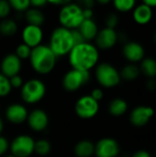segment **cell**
I'll list each match as a JSON object with an SVG mask.
<instances>
[{"instance_id":"1","label":"cell","mask_w":156,"mask_h":157,"mask_svg":"<svg viewBox=\"0 0 156 157\" xmlns=\"http://www.w3.org/2000/svg\"><path fill=\"white\" fill-rule=\"evenodd\" d=\"M99 53L96 46L88 42L75 45L69 53V62L73 69L89 72L97 65Z\"/></svg>"},{"instance_id":"2","label":"cell","mask_w":156,"mask_h":157,"mask_svg":"<svg viewBox=\"0 0 156 157\" xmlns=\"http://www.w3.org/2000/svg\"><path fill=\"white\" fill-rule=\"evenodd\" d=\"M56 55L49 46L40 44L31 50L29 61L36 73L40 75H47L53 70L56 64Z\"/></svg>"},{"instance_id":"3","label":"cell","mask_w":156,"mask_h":157,"mask_svg":"<svg viewBox=\"0 0 156 157\" xmlns=\"http://www.w3.org/2000/svg\"><path fill=\"white\" fill-rule=\"evenodd\" d=\"M74 46L72 30L63 27H58L51 32L49 47L56 57L69 54Z\"/></svg>"},{"instance_id":"4","label":"cell","mask_w":156,"mask_h":157,"mask_svg":"<svg viewBox=\"0 0 156 157\" xmlns=\"http://www.w3.org/2000/svg\"><path fill=\"white\" fill-rule=\"evenodd\" d=\"M59 21L62 27L70 30L78 29L84 21L83 7L74 3H67L62 6L59 12Z\"/></svg>"},{"instance_id":"5","label":"cell","mask_w":156,"mask_h":157,"mask_svg":"<svg viewBox=\"0 0 156 157\" xmlns=\"http://www.w3.org/2000/svg\"><path fill=\"white\" fill-rule=\"evenodd\" d=\"M46 93L44 83L39 79H30L23 84L20 90L21 98L27 104H35L40 101Z\"/></svg>"},{"instance_id":"6","label":"cell","mask_w":156,"mask_h":157,"mask_svg":"<svg viewBox=\"0 0 156 157\" xmlns=\"http://www.w3.org/2000/svg\"><path fill=\"white\" fill-rule=\"evenodd\" d=\"M96 78L104 87H114L120 82V75L118 70L108 63L97 65L96 69Z\"/></svg>"},{"instance_id":"7","label":"cell","mask_w":156,"mask_h":157,"mask_svg":"<svg viewBox=\"0 0 156 157\" xmlns=\"http://www.w3.org/2000/svg\"><path fill=\"white\" fill-rule=\"evenodd\" d=\"M89 72L72 69L64 75L63 78V86L65 90L74 92L86 85L89 81Z\"/></svg>"},{"instance_id":"8","label":"cell","mask_w":156,"mask_h":157,"mask_svg":"<svg viewBox=\"0 0 156 157\" xmlns=\"http://www.w3.org/2000/svg\"><path fill=\"white\" fill-rule=\"evenodd\" d=\"M35 141L32 137L22 134L18 135L12 141L9 148L11 155L16 157H29L34 152Z\"/></svg>"},{"instance_id":"9","label":"cell","mask_w":156,"mask_h":157,"mask_svg":"<svg viewBox=\"0 0 156 157\" xmlns=\"http://www.w3.org/2000/svg\"><path fill=\"white\" fill-rule=\"evenodd\" d=\"M74 109L79 118L88 120L94 118L97 114L99 110V104L90 96L86 95L76 101Z\"/></svg>"},{"instance_id":"10","label":"cell","mask_w":156,"mask_h":157,"mask_svg":"<svg viewBox=\"0 0 156 157\" xmlns=\"http://www.w3.org/2000/svg\"><path fill=\"white\" fill-rule=\"evenodd\" d=\"M120 153V145L112 138H103L95 145L97 157H117Z\"/></svg>"},{"instance_id":"11","label":"cell","mask_w":156,"mask_h":157,"mask_svg":"<svg viewBox=\"0 0 156 157\" xmlns=\"http://www.w3.org/2000/svg\"><path fill=\"white\" fill-rule=\"evenodd\" d=\"M42 37H43V32L41 28L39 26L28 24L22 30L23 43L28 45L31 49L40 45Z\"/></svg>"},{"instance_id":"12","label":"cell","mask_w":156,"mask_h":157,"mask_svg":"<svg viewBox=\"0 0 156 157\" xmlns=\"http://www.w3.org/2000/svg\"><path fill=\"white\" fill-rule=\"evenodd\" d=\"M154 114V110L151 107L140 106L135 108L131 113V122L135 127H143L146 125Z\"/></svg>"},{"instance_id":"13","label":"cell","mask_w":156,"mask_h":157,"mask_svg":"<svg viewBox=\"0 0 156 157\" xmlns=\"http://www.w3.org/2000/svg\"><path fill=\"white\" fill-rule=\"evenodd\" d=\"M20 69L21 60H19L16 54L10 53L3 58L1 62V72L7 78L17 75Z\"/></svg>"},{"instance_id":"14","label":"cell","mask_w":156,"mask_h":157,"mask_svg":"<svg viewBox=\"0 0 156 157\" xmlns=\"http://www.w3.org/2000/svg\"><path fill=\"white\" fill-rule=\"evenodd\" d=\"M27 121L29 128L35 132L44 131L49 124V118L47 113L40 109L32 110L29 114Z\"/></svg>"},{"instance_id":"15","label":"cell","mask_w":156,"mask_h":157,"mask_svg":"<svg viewBox=\"0 0 156 157\" xmlns=\"http://www.w3.org/2000/svg\"><path fill=\"white\" fill-rule=\"evenodd\" d=\"M29 116L27 109L21 104H12L6 109V118L14 124H20L27 121Z\"/></svg>"},{"instance_id":"16","label":"cell","mask_w":156,"mask_h":157,"mask_svg":"<svg viewBox=\"0 0 156 157\" xmlns=\"http://www.w3.org/2000/svg\"><path fill=\"white\" fill-rule=\"evenodd\" d=\"M97 44L101 49H110L118 41V34L115 29L105 28L98 31L96 37Z\"/></svg>"},{"instance_id":"17","label":"cell","mask_w":156,"mask_h":157,"mask_svg":"<svg viewBox=\"0 0 156 157\" xmlns=\"http://www.w3.org/2000/svg\"><path fill=\"white\" fill-rule=\"evenodd\" d=\"M123 55L130 62L136 63L143 60L144 57V49L143 47L135 41H131L125 43L123 47Z\"/></svg>"},{"instance_id":"18","label":"cell","mask_w":156,"mask_h":157,"mask_svg":"<svg viewBox=\"0 0 156 157\" xmlns=\"http://www.w3.org/2000/svg\"><path fill=\"white\" fill-rule=\"evenodd\" d=\"M78 30L81 33V35L83 36L85 41L96 39V37L98 33L97 25L92 18L91 19H84V21L79 26Z\"/></svg>"},{"instance_id":"19","label":"cell","mask_w":156,"mask_h":157,"mask_svg":"<svg viewBox=\"0 0 156 157\" xmlns=\"http://www.w3.org/2000/svg\"><path fill=\"white\" fill-rule=\"evenodd\" d=\"M153 17V10L150 6L143 3L142 5H139L133 12V18L134 20L141 25L147 24Z\"/></svg>"},{"instance_id":"20","label":"cell","mask_w":156,"mask_h":157,"mask_svg":"<svg viewBox=\"0 0 156 157\" xmlns=\"http://www.w3.org/2000/svg\"><path fill=\"white\" fill-rule=\"evenodd\" d=\"M74 154L77 157H91L95 155V144L87 140L80 141L74 146Z\"/></svg>"},{"instance_id":"21","label":"cell","mask_w":156,"mask_h":157,"mask_svg":"<svg viewBox=\"0 0 156 157\" xmlns=\"http://www.w3.org/2000/svg\"><path fill=\"white\" fill-rule=\"evenodd\" d=\"M25 17L29 25H34L39 27H40L45 20V17L43 13L39 8H35V7L29 8L26 11Z\"/></svg>"},{"instance_id":"22","label":"cell","mask_w":156,"mask_h":157,"mask_svg":"<svg viewBox=\"0 0 156 157\" xmlns=\"http://www.w3.org/2000/svg\"><path fill=\"white\" fill-rule=\"evenodd\" d=\"M127 109H128V104L124 99H121V98L113 99L108 106L109 113L117 117L123 115L127 111Z\"/></svg>"},{"instance_id":"23","label":"cell","mask_w":156,"mask_h":157,"mask_svg":"<svg viewBox=\"0 0 156 157\" xmlns=\"http://www.w3.org/2000/svg\"><path fill=\"white\" fill-rule=\"evenodd\" d=\"M17 30V22L11 18H5L0 22V34L6 37L13 36Z\"/></svg>"},{"instance_id":"24","label":"cell","mask_w":156,"mask_h":157,"mask_svg":"<svg viewBox=\"0 0 156 157\" xmlns=\"http://www.w3.org/2000/svg\"><path fill=\"white\" fill-rule=\"evenodd\" d=\"M142 72L148 77L154 78L156 76V61L153 58H146L142 61Z\"/></svg>"},{"instance_id":"25","label":"cell","mask_w":156,"mask_h":157,"mask_svg":"<svg viewBox=\"0 0 156 157\" xmlns=\"http://www.w3.org/2000/svg\"><path fill=\"white\" fill-rule=\"evenodd\" d=\"M120 77L127 81H132L135 80L139 75H140V69L134 65V64H128L123 67V69L120 72Z\"/></svg>"},{"instance_id":"26","label":"cell","mask_w":156,"mask_h":157,"mask_svg":"<svg viewBox=\"0 0 156 157\" xmlns=\"http://www.w3.org/2000/svg\"><path fill=\"white\" fill-rule=\"evenodd\" d=\"M51 144L44 139L39 140L38 142H35V145H34V152L40 156H45L47 155L50 152H51Z\"/></svg>"},{"instance_id":"27","label":"cell","mask_w":156,"mask_h":157,"mask_svg":"<svg viewBox=\"0 0 156 157\" xmlns=\"http://www.w3.org/2000/svg\"><path fill=\"white\" fill-rule=\"evenodd\" d=\"M114 6L117 10L120 12H128L133 8L135 6V1L133 0H115Z\"/></svg>"},{"instance_id":"28","label":"cell","mask_w":156,"mask_h":157,"mask_svg":"<svg viewBox=\"0 0 156 157\" xmlns=\"http://www.w3.org/2000/svg\"><path fill=\"white\" fill-rule=\"evenodd\" d=\"M12 90V87L9 83V78L5 76L0 73V98L6 97Z\"/></svg>"},{"instance_id":"29","label":"cell","mask_w":156,"mask_h":157,"mask_svg":"<svg viewBox=\"0 0 156 157\" xmlns=\"http://www.w3.org/2000/svg\"><path fill=\"white\" fill-rule=\"evenodd\" d=\"M8 2H9L11 8L18 12L27 11L30 6V1L29 0H10Z\"/></svg>"},{"instance_id":"30","label":"cell","mask_w":156,"mask_h":157,"mask_svg":"<svg viewBox=\"0 0 156 157\" xmlns=\"http://www.w3.org/2000/svg\"><path fill=\"white\" fill-rule=\"evenodd\" d=\"M31 48H29L28 45L21 43L19 44L17 49H16V55L18 57L19 60H25V59H29L31 53Z\"/></svg>"},{"instance_id":"31","label":"cell","mask_w":156,"mask_h":157,"mask_svg":"<svg viewBox=\"0 0 156 157\" xmlns=\"http://www.w3.org/2000/svg\"><path fill=\"white\" fill-rule=\"evenodd\" d=\"M10 10H11V6L9 5V2L6 0H0V18L2 19L7 18Z\"/></svg>"},{"instance_id":"32","label":"cell","mask_w":156,"mask_h":157,"mask_svg":"<svg viewBox=\"0 0 156 157\" xmlns=\"http://www.w3.org/2000/svg\"><path fill=\"white\" fill-rule=\"evenodd\" d=\"M118 22H119V17L116 14H109L107 18H106V25H107V28L108 29H114V28L118 25Z\"/></svg>"},{"instance_id":"33","label":"cell","mask_w":156,"mask_h":157,"mask_svg":"<svg viewBox=\"0 0 156 157\" xmlns=\"http://www.w3.org/2000/svg\"><path fill=\"white\" fill-rule=\"evenodd\" d=\"M9 83L11 87L13 88H21V86H23V80L22 78L17 75L15 76H12L9 78Z\"/></svg>"},{"instance_id":"34","label":"cell","mask_w":156,"mask_h":157,"mask_svg":"<svg viewBox=\"0 0 156 157\" xmlns=\"http://www.w3.org/2000/svg\"><path fill=\"white\" fill-rule=\"evenodd\" d=\"M8 148H9L8 141L5 137L0 135V156L5 155L7 152Z\"/></svg>"},{"instance_id":"35","label":"cell","mask_w":156,"mask_h":157,"mask_svg":"<svg viewBox=\"0 0 156 157\" xmlns=\"http://www.w3.org/2000/svg\"><path fill=\"white\" fill-rule=\"evenodd\" d=\"M72 34H73V38H74V41L75 45H78V44L83 43V42H86L84 38H83V36L81 35V33L79 32L78 29L72 30Z\"/></svg>"},{"instance_id":"36","label":"cell","mask_w":156,"mask_h":157,"mask_svg":"<svg viewBox=\"0 0 156 157\" xmlns=\"http://www.w3.org/2000/svg\"><path fill=\"white\" fill-rule=\"evenodd\" d=\"M103 96H104L103 91H102L101 89H99V88L94 89V90L91 92V95H90V97H91L93 99H95L96 101H97V102H98L100 99L103 98Z\"/></svg>"},{"instance_id":"37","label":"cell","mask_w":156,"mask_h":157,"mask_svg":"<svg viewBox=\"0 0 156 157\" xmlns=\"http://www.w3.org/2000/svg\"><path fill=\"white\" fill-rule=\"evenodd\" d=\"M47 3L48 2L46 0H31L30 1V6H32L35 8H38V7H42Z\"/></svg>"},{"instance_id":"38","label":"cell","mask_w":156,"mask_h":157,"mask_svg":"<svg viewBox=\"0 0 156 157\" xmlns=\"http://www.w3.org/2000/svg\"><path fill=\"white\" fill-rule=\"evenodd\" d=\"M84 19H91L93 17V10L91 8H83Z\"/></svg>"},{"instance_id":"39","label":"cell","mask_w":156,"mask_h":157,"mask_svg":"<svg viewBox=\"0 0 156 157\" xmlns=\"http://www.w3.org/2000/svg\"><path fill=\"white\" fill-rule=\"evenodd\" d=\"M132 157H151V155L146 152V151H143V150H141V151H138L136 152Z\"/></svg>"},{"instance_id":"40","label":"cell","mask_w":156,"mask_h":157,"mask_svg":"<svg viewBox=\"0 0 156 157\" xmlns=\"http://www.w3.org/2000/svg\"><path fill=\"white\" fill-rule=\"evenodd\" d=\"M94 4H95V2L93 0H84V1H82V5L85 6L84 8H91L92 9Z\"/></svg>"},{"instance_id":"41","label":"cell","mask_w":156,"mask_h":157,"mask_svg":"<svg viewBox=\"0 0 156 157\" xmlns=\"http://www.w3.org/2000/svg\"><path fill=\"white\" fill-rule=\"evenodd\" d=\"M49 4L51 5H58V6H64L67 3H69V1H63V0H52V1H47Z\"/></svg>"},{"instance_id":"42","label":"cell","mask_w":156,"mask_h":157,"mask_svg":"<svg viewBox=\"0 0 156 157\" xmlns=\"http://www.w3.org/2000/svg\"><path fill=\"white\" fill-rule=\"evenodd\" d=\"M156 87V83L154 80H149L147 83V88L149 90H154Z\"/></svg>"},{"instance_id":"43","label":"cell","mask_w":156,"mask_h":157,"mask_svg":"<svg viewBox=\"0 0 156 157\" xmlns=\"http://www.w3.org/2000/svg\"><path fill=\"white\" fill-rule=\"evenodd\" d=\"M145 5H147L148 6H150L151 8L152 7H155L156 6V0H146L143 2Z\"/></svg>"},{"instance_id":"44","label":"cell","mask_w":156,"mask_h":157,"mask_svg":"<svg viewBox=\"0 0 156 157\" xmlns=\"http://www.w3.org/2000/svg\"><path fill=\"white\" fill-rule=\"evenodd\" d=\"M3 129H4V122H3L2 119L0 118V134L3 132Z\"/></svg>"},{"instance_id":"45","label":"cell","mask_w":156,"mask_h":157,"mask_svg":"<svg viewBox=\"0 0 156 157\" xmlns=\"http://www.w3.org/2000/svg\"><path fill=\"white\" fill-rule=\"evenodd\" d=\"M97 2L100 3V4H108L109 3V0H98Z\"/></svg>"},{"instance_id":"46","label":"cell","mask_w":156,"mask_h":157,"mask_svg":"<svg viewBox=\"0 0 156 157\" xmlns=\"http://www.w3.org/2000/svg\"><path fill=\"white\" fill-rule=\"evenodd\" d=\"M6 157H16V156H14V155H6Z\"/></svg>"},{"instance_id":"47","label":"cell","mask_w":156,"mask_h":157,"mask_svg":"<svg viewBox=\"0 0 156 157\" xmlns=\"http://www.w3.org/2000/svg\"><path fill=\"white\" fill-rule=\"evenodd\" d=\"M154 41L156 42V32H155V34H154Z\"/></svg>"}]
</instances>
